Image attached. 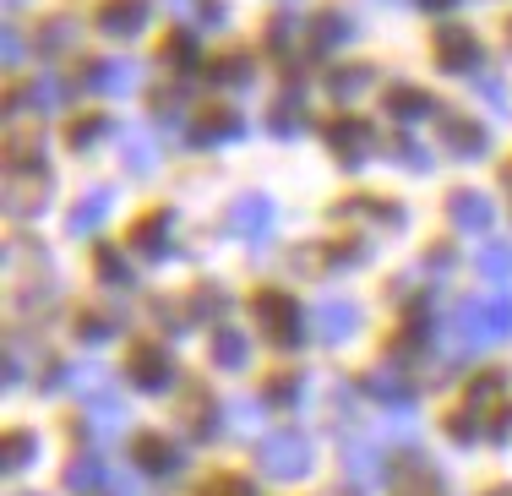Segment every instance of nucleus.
I'll return each instance as SVG.
<instances>
[{"instance_id": "nucleus-12", "label": "nucleus", "mask_w": 512, "mask_h": 496, "mask_svg": "<svg viewBox=\"0 0 512 496\" xmlns=\"http://www.w3.org/2000/svg\"><path fill=\"white\" fill-rule=\"evenodd\" d=\"M137 469H148V475H175V469H180V447L169 437H153V431H148V437L137 442Z\"/></svg>"}, {"instance_id": "nucleus-37", "label": "nucleus", "mask_w": 512, "mask_h": 496, "mask_svg": "<svg viewBox=\"0 0 512 496\" xmlns=\"http://www.w3.org/2000/svg\"><path fill=\"white\" fill-rule=\"evenodd\" d=\"M99 131H104V120H82V126H71V148H88Z\"/></svg>"}, {"instance_id": "nucleus-13", "label": "nucleus", "mask_w": 512, "mask_h": 496, "mask_svg": "<svg viewBox=\"0 0 512 496\" xmlns=\"http://www.w3.org/2000/svg\"><path fill=\"white\" fill-rule=\"evenodd\" d=\"M387 115L404 120V126H414V120L436 115V104H431V93H425V88H387Z\"/></svg>"}, {"instance_id": "nucleus-23", "label": "nucleus", "mask_w": 512, "mask_h": 496, "mask_svg": "<svg viewBox=\"0 0 512 496\" xmlns=\"http://www.w3.org/2000/svg\"><path fill=\"white\" fill-rule=\"evenodd\" d=\"M349 480H355V486L382 480V453H376L371 442H365V447H349Z\"/></svg>"}, {"instance_id": "nucleus-40", "label": "nucleus", "mask_w": 512, "mask_h": 496, "mask_svg": "<svg viewBox=\"0 0 512 496\" xmlns=\"http://www.w3.org/2000/svg\"><path fill=\"white\" fill-rule=\"evenodd\" d=\"M218 22H224V0H207V6H202V28H218Z\"/></svg>"}, {"instance_id": "nucleus-20", "label": "nucleus", "mask_w": 512, "mask_h": 496, "mask_svg": "<svg viewBox=\"0 0 512 496\" xmlns=\"http://www.w3.org/2000/svg\"><path fill=\"white\" fill-rule=\"evenodd\" d=\"M311 39H316V50H333V44L355 39V28H349L344 11H322V17L311 22Z\"/></svg>"}, {"instance_id": "nucleus-6", "label": "nucleus", "mask_w": 512, "mask_h": 496, "mask_svg": "<svg viewBox=\"0 0 512 496\" xmlns=\"http://www.w3.org/2000/svg\"><path fill=\"white\" fill-rule=\"evenodd\" d=\"M229 235H246V240H262V235H273V202L267 197H240V202H229Z\"/></svg>"}, {"instance_id": "nucleus-46", "label": "nucleus", "mask_w": 512, "mask_h": 496, "mask_svg": "<svg viewBox=\"0 0 512 496\" xmlns=\"http://www.w3.org/2000/svg\"><path fill=\"white\" fill-rule=\"evenodd\" d=\"M491 496H512V491H491Z\"/></svg>"}, {"instance_id": "nucleus-7", "label": "nucleus", "mask_w": 512, "mask_h": 496, "mask_svg": "<svg viewBox=\"0 0 512 496\" xmlns=\"http://www.w3.org/2000/svg\"><path fill=\"white\" fill-rule=\"evenodd\" d=\"M148 28V0H104L99 6V33L109 39H131Z\"/></svg>"}, {"instance_id": "nucleus-43", "label": "nucleus", "mask_w": 512, "mask_h": 496, "mask_svg": "<svg viewBox=\"0 0 512 496\" xmlns=\"http://www.w3.org/2000/svg\"><path fill=\"white\" fill-rule=\"evenodd\" d=\"M420 6H425V11H447L453 0H420Z\"/></svg>"}, {"instance_id": "nucleus-32", "label": "nucleus", "mask_w": 512, "mask_h": 496, "mask_svg": "<svg viewBox=\"0 0 512 496\" xmlns=\"http://www.w3.org/2000/svg\"><path fill=\"white\" fill-rule=\"evenodd\" d=\"M213 77H218V82H251V60H246V55L218 60V66H213Z\"/></svg>"}, {"instance_id": "nucleus-24", "label": "nucleus", "mask_w": 512, "mask_h": 496, "mask_svg": "<svg viewBox=\"0 0 512 496\" xmlns=\"http://www.w3.org/2000/svg\"><path fill=\"white\" fill-rule=\"evenodd\" d=\"M33 453H39V437H33V431H11L6 447H0V458H6V475H11V469H28Z\"/></svg>"}, {"instance_id": "nucleus-41", "label": "nucleus", "mask_w": 512, "mask_h": 496, "mask_svg": "<svg viewBox=\"0 0 512 496\" xmlns=\"http://www.w3.org/2000/svg\"><path fill=\"white\" fill-rule=\"evenodd\" d=\"M0 55H6V66H11V60H17V55H22V39H17V33H11V28H6V44H0Z\"/></svg>"}, {"instance_id": "nucleus-42", "label": "nucleus", "mask_w": 512, "mask_h": 496, "mask_svg": "<svg viewBox=\"0 0 512 496\" xmlns=\"http://www.w3.org/2000/svg\"><path fill=\"white\" fill-rule=\"evenodd\" d=\"M17 382H22V360L6 355V387H17Z\"/></svg>"}, {"instance_id": "nucleus-27", "label": "nucleus", "mask_w": 512, "mask_h": 496, "mask_svg": "<svg viewBox=\"0 0 512 496\" xmlns=\"http://www.w3.org/2000/svg\"><path fill=\"white\" fill-rule=\"evenodd\" d=\"M224 420L235 437H251L256 426H262V404H251V398H235V404H224Z\"/></svg>"}, {"instance_id": "nucleus-2", "label": "nucleus", "mask_w": 512, "mask_h": 496, "mask_svg": "<svg viewBox=\"0 0 512 496\" xmlns=\"http://www.w3.org/2000/svg\"><path fill=\"white\" fill-rule=\"evenodd\" d=\"M262 469L273 480H300L311 469V437H306V431H295V426L262 437Z\"/></svg>"}, {"instance_id": "nucleus-18", "label": "nucleus", "mask_w": 512, "mask_h": 496, "mask_svg": "<svg viewBox=\"0 0 512 496\" xmlns=\"http://www.w3.org/2000/svg\"><path fill=\"white\" fill-rule=\"evenodd\" d=\"M169 224H175V213H148V219L131 229V246L148 251V257H164V235H169Z\"/></svg>"}, {"instance_id": "nucleus-22", "label": "nucleus", "mask_w": 512, "mask_h": 496, "mask_svg": "<svg viewBox=\"0 0 512 496\" xmlns=\"http://www.w3.org/2000/svg\"><path fill=\"white\" fill-rule=\"evenodd\" d=\"M104 213H109V191H88V197H82V208L66 219V229H71V235H88L93 224H104Z\"/></svg>"}, {"instance_id": "nucleus-4", "label": "nucleus", "mask_w": 512, "mask_h": 496, "mask_svg": "<svg viewBox=\"0 0 512 496\" xmlns=\"http://www.w3.org/2000/svg\"><path fill=\"white\" fill-rule=\"evenodd\" d=\"M306 328L322 338V344H344V338L360 328V306L355 300H316L306 311Z\"/></svg>"}, {"instance_id": "nucleus-11", "label": "nucleus", "mask_w": 512, "mask_h": 496, "mask_svg": "<svg viewBox=\"0 0 512 496\" xmlns=\"http://www.w3.org/2000/svg\"><path fill=\"white\" fill-rule=\"evenodd\" d=\"M398 496H447V480L436 475L431 464H425V458H409L404 469H398Z\"/></svg>"}, {"instance_id": "nucleus-14", "label": "nucleus", "mask_w": 512, "mask_h": 496, "mask_svg": "<svg viewBox=\"0 0 512 496\" xmlns=\"http://www.w3.org/2000/svg\"><path fill=\"white\" fill-rule=\"evenodd\" d=\"M436 55H442L447 66H463V71H469L474 60H480V44H474L469 28H442V33H436Z\"/></svg>"}, {"instance_id": "nucleus-38", "label": "nucleus", "mask_w": 512, "mask_h": 496, "mask_svg": "<svg viewBox=\"0 0 512 496\" xmlns=\"http://www.w3.org/2000/svg\"><path fill=\"white\" fill-rule=\"evenodd\" d=\"M474 88H480V99H491V104H496V110H507V88H502V82H491V77H480V82H474Z\"/></svg>"}, {"instance_id": "nucleus-30", "label": "nucleus", "mask_w": 512, "mask_h": 496, "mask_svg": "<svg viewBox=\"0 0 512 496\" xmlns=\"http://www.w3.org/2000/svg\"><path fill=\"white\" fill-rule=\"evenodd\" d=\"M66 99V82L60 77H39L33 82V104H39V110H50V104H60Z\"/></svg>"}, {"instance_id": "nucleus-5", "label": "nucleus", "mask_w": 512, "mask_h": 496, "mask_svg": "<svg viewBox=\"0 0 512 496\" xmlns=\"http://www.w3.org/2000/svg\"><path fill=\"white\" fill-rule=\"evenodd\" d=\"M131 382L148 387V393H164L169 382H175V360H169L164 344H142L137 355H131Z\"/></svg>"}, {"instance_id": "nucleus-10", "label": "nucleus", "mask_w": 512, "mask_h": 496, "mask_svg": "<svg viewBox=\"0 0 512 496\" xmlns=\"http://www.w3.org/2000/svg\"><path fill=\"white\" fill-rule=\"evenodd\" d=\"M327 142H333V153L344 164H355L360 153L371 148V131H365L360 115H338V120H327Z\"/></svg>"}, {"instance_id": "nucleus-28", "label": "nucleus", "mask_w": 512, "mask_h": 496, "mask_svg": "<svg viewBox=\"0 0 512 496\" xmlns=\"http://www.w3.org/2000/svg\"><path fill=\"white\" fill-rule=\"evenodd\" d=\"M365 387H371L376 398H387V404H398V409L409 404V382H404V377H393L387 366H382V371H371V377H365Z\"/></svg>"}, {"instance_id": "nucleus-33", "label": "nucleus", "mask_w": 512, "mask_h": 496, "mask_svg": "<svg viewBox=\"0 0 512 496\" xmlns=\"http://www.w3.org/2000/svg\"><path fill=\"white\" fill-rule=\"evenodd\" d=\"M202 496H256V491H251V480H240V475H218Z\"/></svg>"}, {"instance_id": "nucleus-3", "label": "nucleus", "mask_w": 512, "mask_h": 496, "mask_svg": "<svg viewBox=\"0 0 512 496\" xmlns=\"http://www.w3.org/2000/svg\"><path fill=\"white\" fill-rule=\"evenodd\" d=\"M256 322H262L278 344H300V306L284 289H262V295H256Z\"/></svg>"}, {"instance_id": "nucleus-21", "label": "nucleus", "mask_w": 512, "mask_h": 496, "mask_svg": "<svg viewBox=\"0 0 512 496\" xmlns=\"http://www.w3.org/2000/svg\"><path fill=\"white\" fill-rule=\"evenodd\" d=\"M109 480V469L99 464V458H77V464L66 469V491H77V496H88V491H99Z\"/></svg>"}, {"instance_id": "nucleus-45", "label": "nucleus", "mask_w": 512, "mask_h": 496, "mask_svg": "<svg viewBox=\"0 0 512 496\" xmlns=\"http://www.w3.org/2000/svg\"><path fill=\"white\" fill-rule=\"evenodd\" d=\"M502 437H512V415H507V426H502V431H496V442H502Z\"/></svg>"}, {"instance_id": "nucleus-17", "label": "nucleus", "mask_w": 512, "mask_h": 496, "mask_svg": "<svg viewBox=\"0 0 512 496\" xmlns=\"http://www.w3.org/2000/svg\"><path fill=\"white\" fill-rule=\"evenodd\" d=\"M240 137V115L235 110H202V120L191 126V142H224Z\"/></svg>"}, {"instance_id": "nucleus-39", "label": "nucleus", "mask_w": 512, "mask_h": 496, "mask_svg": "<svg viewBox=\"0 0 512 496\" xmlns=\"http://www.w3.org/2000/svg\"><path fill=\"white\" fill-rule=\"evenodd\" d=\"M82 338H88V344H109V338H115V333H109V322L88 317V322H82Z\"/></svg>"}, {"instance_id": "nucleus-31", "label": "nucleus", "mask_w": 512, "mask_h": 496, "mask_svg": "<svg viewBox=\"0 0 512 496\" xmlns=\"http://www.w3.org/2000/svg\"><path fill=\"white\" fill-rule=\"evenodd\" d=\"M300 393H306V382H300V377H278L273 387H267V404H295Z\"/></svg>"}, {"instance_id": "nucleus-34", "label": "nucleus", "mask_w": 512, "mask_h": 496, "mask_svg": "<svg viewBox=\"0 0 512 496\" xmlns=\"http://www.w3.org/2000/svg\"><path fill=\"white\" fill-rule=\"evenodd\" d=\"M414 431H420V426H414L409 415H387V420H382V437H387V442H414Z\"/></svg>"}, {"instance_id": "nucleus-1", "label": "nucleus", "mask_w": 512, "mask_h": 496, "mask_svg": "<svg viewBox=\"0 0 512 496\" xmlns=\"http://www.w3.org/2000/svg\"><path fill=\"white\" fill-rule=\"evenodd\" d=\"M496 338H512V295L507 289L463 300L436 344H442V355H469V349H485V344H496Z\"/></svg>"}, {"instance_id": "nucleus-9", "label": "nucleus", "mask_w": 512, "mask_h": 496, "mask_svg": "<svg viewBox=\"0 0 512 496\" xmlns=\"http://www.w3.org/2000/svg\"><path fill=\"white\" fill-rule=\"evenodd\" d=\"M142 82V66H131V60H99V66L88 71V88L104 93V99H120V93H131Z\"/></svg>"}, {"instance_id": "nucleus-16", "label": "nucleus", "mask_w": 512, "mask_h": 496, "mask_svg": "<svg viewBox=\"0 0 512 496\" xmlns=\"http://www.w3.org/2000/svg\"><path fill=\"white\" fill-rule=\"evenodd\" d=\"M447 208H453L458 229H491V197H480V191H458Z\"/></svg>"}, {"instance_id": "nucleus-35", "label": "nucleus", "mask_w": 512, "mask_h": 496, "mask_svg": "<svg viewBox=\"0 0 512 496\" xmlns=\"http://www.w3.org/2000/svg\"><path fill=\"white\" fill-rule=\"evenodd\" d=\"M71 44H77V28H71V22H50V28H44V50H71Z\"/></svg>"}, {"instance_id": "nucleus-8", "label": "nucleus", "mask_w": 512, "mask_h": 496, "mask_svg": "<svg viewBox=\"0 0 512 496\" xmlns=\"http://www.w3.org/2000/svg\"><path fill=\"white\" fill-rule=\"evenodd\" d=\"M442 142H447V153H458V159H480L491 137H485V126L469 120V115H442Z\"/></svg>"}, {"instance_id": "nucleus-26", "label": "nucleus", "mask_w": 512, "mask_h": 496, "mask_svg": "<svg viewBox=\"0 0 512 496\" xmlns=\"http://www.w3.org/2000/svg\"><path fill=\"white\" fill-rule=\"evenodd\" d=\"M480 273L491 278V284H507V278H512V246H502V240H491V246L480 251Z\"/></svg>"}, {"instance_id": "nucleus-25", "label": "nucleus", "mask_w": 512, "mask_h": 496, "mask_svg": "<svg viewBox=\"0 0 512 496\" xmlns=\"http://www.w3.org/2000/svg\"><path fill=\"white\" fill-rule=\"evenodd\" d=\"M153 164H158L153 137H142V131H126V169H131V175H148Z\"/></svg>"}, {"instance_id": "nucleus-36", "label": "nucleus", "mask_w": 512, "mask_h": 496, "mask_svg": "<svg viewBox=\"0 0 512 496\" xmlns=\"http://www.w3.org/2000/svg\"><path fill=\"white\" fill-rule=\"evenodd\" d=\"M99 273L115 278V284H126V262H120V251H99Z\"/></svg>"}, {"instance_id": "nucleus-29", "label": "nucleus", "mask_w": 512, "mask_h": 496, "mask_svg": "<svg viewBox=\"0 0 512 496\" xmlns=\"http://www.w3.org/2000/svg\"><path fill=\"white\" fill-rule=\"evenodd\" d=\"M327 88H333L338 99H355V93L371 88V71H365V66H344L338 77H327Z\"/></svg>"}, {"instance_id": "nucleus-19", "label": "nucleus", "mask_w": 512, "mask_h": 496, "mask_svg": "<svg viewBox=\"0 0 512 496\" xmlns=\"http://www.w3.org/2000/svg\"><path fill=\"white\" fill-rule=\"evenodd\" d=\"M213 360L218 366H229V371H240L251 360V344H246V333H235V328H218L213 338Z\"/></svg>"}, {"instance_id": "nucleus-15", "label": "nucleus", "mask_w": 512, "mask_h": 496, "mask_svg": "<svg viewBox=\"0 0 512 496\" xmlns=\"http://www.w3.org/2000/svg\"><path fill=\"white\" fill-rule=\"evenodd\" d=\"M120 431H126V409H120V398H104V404H93V415H88V437L93 442H115Z\"/></svg>"}, {"instance_id": "nucleus-44", "label": "nucleus", "mask_w": 512, "mask_h": 496, "mask_svg": "<svg viewBox=\"0 0 512 496\" xmlns=\"http://www.w3.org/2000/svg\"><path fill=\"white\" fill-rule=\"evenodd\" d=\"M333 496H365V486H355V480H349L344 491H333Z\"/></svg>"}]
</instances>
